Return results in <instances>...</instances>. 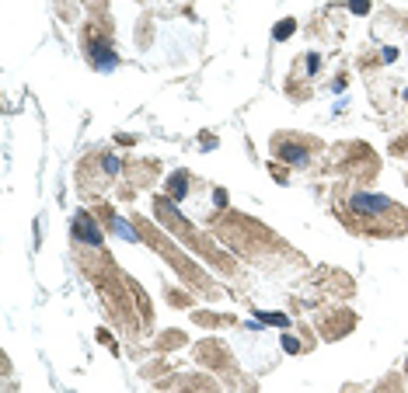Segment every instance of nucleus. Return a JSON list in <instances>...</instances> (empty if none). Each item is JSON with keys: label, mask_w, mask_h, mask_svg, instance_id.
<instances>
[{"label": "nucleus", "mask_w": 408, "mask_h": 393, "mask_svg": "<svg viewBox=\"0 0 408 393\" xmlns=\"http://www.w3.org/2000/svg\"><path fill=\"white\" fill-rule=\"evenodd\" d=\"M73 237L84 240V244H91V247H101V230L94 226V219H91L87 212H77V216H73Z\"/></svg>", "instance_id": "nucleus-1"}, {"label": "nucleus", "mask_w": 408, "mask_h": 393, "mask_svg": "<svg viewBox=\"0 0 408 393\" xmlns=\"http://www.w3.org/2000/svg\"><path fill=\"white\" fill-rule=\"evenodd\" d=\"M185 188H189V174H185V171L171 174V181H168V191H171V199H185Z\"/></svg>", "instance_id": "nucleus-4"}, {"label": "nucleus", "mask_w": 408, "mask_h": 393, "mask_svg": "<svg viewBox=\"0 0 408 393\" xmlns=\"http://www.w3.org/2000/svg\"><path fill=\"white\" fill-rule=\"evenodd\" d=\"M283 348H286L290 355H293V351H300V341H296V338H290V334H286V338H283Z\"/></svg>", "instance_id": "nucleus-10"}, {"label": "nucleus", "mask_w": 408, "mask_h": 393, "mask_svg": "<svg viewBox=\"0 0 408 393\" xmlns=\"http://www.w3.org/2000/svg\"><path fill=\"white\" fill-rule=\"evenodd\" d=\"M283 157H286L290 164H296V167H304V164H307V153H304L300 146H283Z\"/></svg>", "instance_id": "nucleus-5"}, {"label": "nucleus", "mask_w": 408, "mask_h": 393, "mask_svg": "<svg viewBox=\"0 0 408 393\" xmlns=\"http://www.w3.org/2000/svg\"><path fill=\"white\" fill-rule=\"evenodd\" d=\"M352 209L356 212H384V209H391V202H387V195H366V191H359V195H352Z\"/></svg>", "instance_id": "nucleus-2"}, {"label": "nucleus", "mask_w": 408, "mask_h": 393, "mask_svg": "<svg viewBox=\"0 0 408 393\" xmlns=\"http://www.w3.org/2000/svg\"><path fill=\"white\" fill-rule=\"evenodd\" d=\"M349 11H352V14H366V11H370V0H352Z\"/></svg>", "instance_id": "nucleus-8"}, {"label": "nucleus", "mask_w": 408, "mask_h": 393, "mask_svg": "<svg viewBox=\"0 0 408 393\" xmlns=\"http://www.w3.org/2000/svg\"><path fill=\"white\" fill-rule=\"evenodd\" d=\"M262 320H265V324H279V327H286V317H283V313H262Z\"/></svg>", "instance_id": "nucleus-7"}, {"label": "nucleus", "mask_w": 408, "mask_h": 393, "mask_svg": "<svg viewBox=\"0 0 408 393\" xmlns=\"http://www.w3.org/2000/svg\"><path fill=\"white\" fill-rule=\"evenodd\" d=\"M293 28H296V21H293V18H283V21L276 25V38H279V42H283V38H290Z\"/></svg>", "instance_id": "nucleus-6"}, {"label": "nucleus", "mask_w": 408, "mask_h": 393, "mask_svg": "<svg viewBox=\"0 0 408 393\" xmlns=\"http://www.w3.org/2000/svg\"><path fill=\"white\" fill-rule=\"evenodd\" d=\"M91 52H94V66L98 70H116V52L101 46V42H91Z\"/></svg>", "instance_id": "nucleus-3"}, {"label": "nucleus", "mask_w": 408, "mask_h": 393, "mask_svg": "<svg viewBox=\"0 0 408 393\" xmlns=\"http://www.w3.org/2000/svg\"><path fill=\"white\" fill-rule=\"evenodd\" d=\"M105 171H108V174L119 171V160H116V157H105Z\"/></svg>", "instance_id": "nucleus-11"}, {"label": "nucleus", "mask_w": 408, "mask_h": 393, "mask_svg": "<svg viewBox=\"0 0 408 393\" xmlns=\"http://www.w3.org/2000/svg\"><path fill=\"white\" fill-rule=\"evenodd\" d=\"M116 230L122 233V237H126V240H136V233H133V230H129V226H126L122 219H116Z\"/></svg>", "instance_id": "nucleus-9"}]
</instances>
